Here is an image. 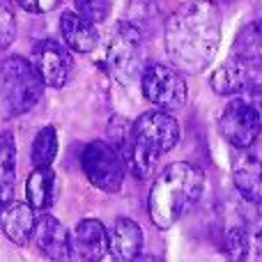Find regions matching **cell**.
Here are the masks:
<instances>
[{
  "label": "cell",
  "mask_w": 262,
  "mask_h": 262,
  "mask_svg": "<svg viewBox=\"0 0 262 262\" xmlns=\"http://www.w3.org/2000/svg\"><path fill=\"white\" fill-rule=\"evenodd\" d=\"M81 166L92 186L106 191V193L120 191L124 180V161L113 145L104 143V140L88 143L81 154Z\"/></svg>",
  "instance_id": "5b68a950"
},
{
  "label": "cell",
  "mask_w": 262,
  "mask_h": 262,
  "mask_svg": "<svg viewBox=\"0 0 262 262\" xmlns=\"http://www.w3.org/2000/svg\"><path fill=\"white\" fill-rule=\"evenodd\" d=\"M35 209L28 203H12L0 207V230L5 232L12 244L26 246L30 242L32 228H35Z\"/></svg>",
  "instance_id": "9a60e30c"
},
{
  "label": "cell",
  "mask_w": 262,
  "mask_h": 262,
  "mask_svg": "<svg viewBox=\"0 0 262 262\" xmlns=\"http://www.w3.org/2000/svg\"><path fill=\"white\" fill-rule=\"evenodd\" d=\"M143 251V230L131 219H118L106 232V253L120 262L136 260Z\"/></svg>",
  "instance_id": "7c38bea8"
},
{
  "label": "cell",
  "mask_w": 262,
  "mask_h": 262,
  "mask_svg": "<svg viewBox=\"0 0 262 262\" xmlns=\"http://www.w3.org/2000/svg\"><path fill=\"white\" fill-rule=\"evenodd\" d=\"M18 5L30 14H44L49 9H53L58 5V0H18Z\"/></svg>",
  "instance_id": "d4e9b609"
},
{
  "label": "cell",
  "mask_w": 262,
  "mask_h": 262,
  "mask_svg": "<svg viewBox=\"0 0 262 262\" xmlns=\"http://www.w3.org/2000/svg\"><path fill=\"white\" fill-rule=\"evenodd\" d=\"M44 83L28 60L9 55L0 62V101L7 115H21L41 99Z\"/></svg>",
  "instance_id": "3957f363"
},
{
  "label": "cell",
  "mask_w": 262,
  "mask_h": 262,
  "mask_svg": "<svg viewBox=\"0 0 262 262\" xmlns=\"http://www.w3.org/2000/svg\"><path fill=\"white\" fill-rule=\"evenodd\" d=\"M58 154V134L53 127H44L37 131L35 140H32L30 159L35 166H51Z\"/></svg>",
  "instance_id": "ffe728a7"
},
{
  "label": "cell",
  "mask_w": 262,
  "mask_h": 262,
  "mask_svg": "<svg viewBox=\"0 0 262 262\" xmlns=\"http://www.w3.org/2000/svg\"><path fill=\"white\" fill-rule=\"evenodd\" d=\"M219 131L232 147H253L260 136V111L246 99H235L223 108L219 118Z\"/></svg>",
  "instance_id": "52a82bcc"
},
{
  "label": "cell",
  "mask_w": 262,
  "mask_h": 262,
  "mask_svg": "<svg viewBox=\"0 0 262 262\" xmlns=\"http://www.w3.org/2000/svg\"><path fill=\"white\" fill-rule=\"evenodd\" d=\"M60 32H62L64 44L76 53H90L99 41V32H97L95 23L83 18L78 12H62Z\"/></svg>",
  "instance_id": "2e32d148"
},
{
  "label": "cell",
  "mask_w": 262,
  "mask_h": 262,
  "mask_svg": "<svg viewBox=\"0 0 262 262\" xmlns=\"http://www.w3.org/2000/svg\"><path fill=\"white\" fill-rule=\"evenodd\" d=\"M76 9L90 23H101L111 12V0H76Z\"/></svg>",
  "instance_id": "44dd1931"
},
{
  "label": "cell",
  "mask_w": 262,
  "mask_h": 262,
  "mask_svg": "<svg viewBox=\"0 0 262 262\" xmlns=\"http://www.w3.org/2000/svg\"><path fill=\"white\" fill-rule=\"evenodd\" d=\"M55 191H58V180L51 166H35V172L26 182V198L28 205L37 212H44L53 205Z\"/></svg>",
  "instance_id": "e0dca14e"
},
{
  "label": "cell",
  "mask_w": 262,
  "mask_h": 262,
  "mask_svg": "<svg viewBox=\"0 0 262 262\" xmlns=\"http://www.w3.org/2000/svg\"><path fill=\"white\" fill-rule=\"evenodd\" d=\"M72 255L78 260L95 262L106 255V228L97 219H83L78 221L72 237Z\"/></svg>",
  "instance_id": "5bb4252c"
},
{
  "label": "cell",
  "mask_w": 262,
  "mask_h": 262,
  "mask_svg": "<svg viewBox=\"0 0 262 262\" xmlns=\"http://www.w3.org/2000/svg\"><path fill=\"white\" fill-rule=\"evenodd\" d=\"M232 177L235 186L249 203L258 205L262 198V168L255 152H249V147H242L232 159Z\"/></svg>",
  "instance_id": "4fadbf2b"
},
{
  "label": "cell",
  "mask_w": 262,
  "mask_h": 262,
  "mask_svg": "<svg viewBox=\"0 0 262 262\" xmlns=\"http://www.w3.org/2000/svg\"><path fill=\"white\" fill-rule=\"evenodd\" d=\"M221 41V12L212 0H189L166 21V53L177 69L200 74L212 64Z\"/></svg>",
  "instance_id": "6da1fadb"
},
{
  "label": "cell",
  "mask_w": 262,
  "mask_h": 262,
  "mask_svg": "<svg viewBox=\"0 0 262 262\" xmlns=\"http://www.w3.org/2000/svg\"><path fill=\"white\" fill-rule=\"evenodd\" d=\"M140 49V32L134 23H118V30L111 37V46H108V67L113 69V74L118 78L124 81V74H131L136 64V55Z\"/></svg>",
  "instance_id": "8fae6325"
},
{
  "label": "cell",
  "mask_w": 262,
  "mask_h": 262,
  "mask_svg": "<svg viewBox=\"0 0 262 262\" xmlns=\"http://www.w3.org/2000/svg\"><path fill=\"white\" fill-rule=\"evenodd\" d=\"M30 64L39 74L41 83L51 88H62L69 81V74H72L74 67L69 51L53 39L37 41L35 49H32Z\"/></svg>",
  "instance_id": "ba28073f"
},
{
  "label": "cell",
  "mask_w": 262,
  "mask_h": 262,
  "mask_svg": "<svg viewBox=\"0 0 262 262\" xmlns=\"http://www.w3.org/2000/svg\"><path fill=\"white\" fill-rule=\"evenodd\" d=\"M16 35V18L7 0H0V49H7Z\"/></svg>",
  "instance_id": "cb8c5ba5"
},
{
  "label": "cell",
  "mask_w": 262,
  "mask_h": 262,
  "mask_svg": "<svg viewBox=\"0 0 262 262\" xmlns=\"http://www.w3.org/2000/svg\"><path fill=\"white\" fill-rule=\"evenodd\" d=\"M140 88H143V95L147 101H152L157 108L161 111H177L184 106L186 101V81L175 67H168V64L154 62L147 64L140 78Z\"/></svg>",
  "instance_id": "277c9868"
},
{
  "label": "cell",
  "mask_w": 262,
  "mask_h": 262,
  "mask_svg": "<svg viewBox=\"0 0 262 262\" xmlns=\"http://www.w3.org/2000/svg\"><path fill=\"white\" fill-rule=\"evenodd\" d=\"M226 249H228V253L237 260L249 258V251H251L249 232L242 230V228H232V230H228L226 232Z\"/></svg>",
  "instance_id": "7402d4cb"
},
{
  "label": "cell",
  "mask_w": 262,
  "mask_h": 262,
  "mask_svg": "<svg viewBox=\"0 0 262 262\" xmlns=\"http://www.w3.org/2000/svg\"><path fill=\"white\" fill-rule=\"evenodd\" d=\"M30 239L35 249L49 260H69L72 258V235L67 228L51 214H41L35 219Z\"/></svg>",
  "instance_id": "30bf717a"
},
{
  "label": "cell",
  "mask_w": 262,
  "mask_h": 262,
  "mask_svg": "<svg viewBox=\"0 0 262 262\" xmlns=\"http://www.w3.org/2000/svg\"><path fill=\"white\" fill-rule=\"evenodd\" d=\"M260 62L232 55L212 74V90L216 95H237L244 90H258Z\"/></svg>",
  "instance_id": "9c48e42d"
},
{
  "label": "cell",
  "mask_w": 262,
  "mask_h": 262,
  "mask_svg": "<svg viewBox=\"0 0 262 262\" xmlns=\"http://www.w3.org/2000/svg\"><path fill=\"white\" fill-rule=\"evenodd\" d=\"M108 138H111L108 145H113V147L118 149V154H122L124 147H127L129 140H131V122L124 118H120V115L113 118L108 124Z\"/></svg>",
  "instance_id": "603a6c76"
},
{
  "label": "cell",
  "mask_w": 262,
  "mask_h": 262,
  "mask_svg": "<svg viewBox=\"0 0 262 262\" xmlns=\"http://www.w3.org/2000/svg\"><path fill=\"white\" fill-rule=\"evenodd\" d=\"M14 177H16V145L12 134H3L0 136V207L12 200Z\"/></svg>",
  "instance_id": "ac0fdd59"
},
{
  "label": "cell",
  "mask_w": 262,
  "mask_h": 262,
  "mask_svg": "<svg viewBox=\"0 0 262 262\" xmlns=\"http://www.w3.org/2000/svg\"><path fill=\"white\" fill-rule=\"evenodd\" d=\"M131 138L152 154L170 152L180 140V124L168 111H147L136 122H131Z\"/></svg>",
  "instance_id": "8992f818"
},
{
  "label": "cell",
  "mask_w": 262,
  "mask_h": 262,
  "mask_svg": "<svg viewBox=\"0 0 262 262\" xmlns=\"http://www.w3.org/2000/svg\"><path fill=\"white\" fill-rule=\"evenodd\" d=\"M232 55L262 62V30L258 21L249 23L237 32L235 44H232Z\"/></svg>",
  "instance_id": "d6986e66"
},
{
  "label": "cell",
  "mask_w": 262,
  "mask_h": 262,
  "mask_svg": "<svg viewBox=\"0 0 262 262\" xmlns=\"http://www.w3.org/2000/svg\"><path fill=\"white\" fill-rule=\"evenodd\" d=\"M203 189L205 175L200 168L184 161L170 163L157 177V182L152 184V191H149L147 212L152 223L161 230L175 226L200 200Z\"/></svg>",
  "instance_id": "7a4b0ae2"
}]
</instances>
